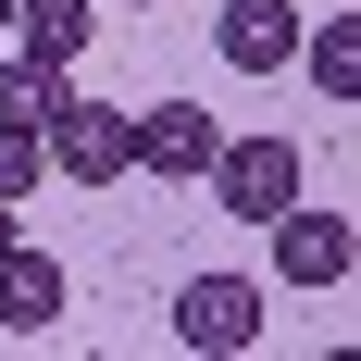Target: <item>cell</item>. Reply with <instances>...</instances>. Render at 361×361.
I'll list each match as a JSON object with an SVG mask.
<instances>
[{"mask_svg": "<svg viewBox=\"0 0 361 361\" xmlns=\"http://www.w3.org/2000/svg\"><path fill=\"white\" fill-rule=\"evenodd\" d=\"M87 37H100V0H13V50L25 63H87Z\"/></svg>", "mask_w": 361, "mask_h": 361, "instance_id": "ba28073f", "label": "cell"}, {"mask_svg": "<svg viewBox=\"0 0 361 361\" xmlns=\"http://www.w3.org/2000/svg\"><path fill=\"white\" fill-rule=\"evenodd\" d=\"M0 250H13V200H0Z\"/></svg>", "mask_w": 361, "mask_h": 361, "instance_id": "7c38bea8", "label": "cell"}, {"mask_svg": "<svg viewBox=\"0 0 361 361\" xmlns=\"http://www.w3.org/2000/svg\"><path fill=\"white\" fill-rule=\"evenodd\" d=\"M224 63H237V75H287L299 63V0H224Z\"/></svg>", "mask_w": 361, "mask_h": 361, "instance_id": "52a82bcc", "label": "cell"}, {"mask_svg": "<svg viewBox=\"0 0 361 361\" xmlns=\"http://www.w3.org/2000/svg\"><path fill=\"white\" fill-rule=\"evenodd\" d=\"M200 187H212V200H224L237 224H274V212L299 200V187H312V162H299V137H224Z\"/></svg>", "mask_w": 361, "mask_h": 361, "instance_id": "6da1fadb", "label": "cell"}, {"mask_svg": "<svg viewBox=\"0 0 361 361\" xmlns=\"http://www.w3.org/2000/svg\"><path fill=\"white\" fill-rule=\"evenodd\" d=\"M63 100H75V75H63V63H25V50L0 63V125H25V137H37Z\"/></svg>", "mask_w": 361, "mask_h": 361, "instance_id": "9c48e42d", "label": "cell"}, {"mask_svg": "<svg viewBox=\"0 0 361 361\" xmlns=\"http://www.w3.org/2000/svg\"><path fill=\"white\" fill-rule=\"evenodd\" d=\"M125 149H137V175L200 187V175H212V149H224V125H212L200 100H149V112H125Z\"/></svg>", "mask_w": 361, "mask_h": 361, "instance_id": "3957f363", "label": "cell"}, {"mask_svg": "<svg viewBox=\"0 0 361 361\" xmlns=\"http://www.w3.org/2000/svg\"><path fill=\"white\" fill-rule=\"evenodd\" d=\"M349 262H361L349 212H312V187H299L287 212H274V274L287 287H349Z\"/></svg>", "mask_w": 361, "mask_h": 361, "instance_id": "277c9868", "label": "cell"}, {"mask_svg": "<svg viewBox=\"0 0 361 361\" xmlns=\"http://www.w3.org/2000/svg\"><path fill=\"white\" fill-rule=\"evenodd\" d=\"M37 175H50V149H37V137H25V125H0V200H25V187H37Z\"/></svg>", "mask_w": 361, "mask_h": 361, "instance_id": "8fae6325", "label": "cell"}, {"mask_svg": "<svg viewBox=\"0 0 361 361\" xmlns=\"http://www.w3.org/2000/svg\"><path fill=\"white\" fill-rule=\"evenodd\" d=\"M175 349H262V287H250V274L175 287Z\"/></svg>", "mask_w": 361, "mask_h": 361, "instance_id": "5b68a950", "label": "cell"}, {"mask_svg": "<svg viewBox=\"0 0 361 361\" xmlns=\"http://www.w3.org/2000/svg\"><path fill=\"white\" fill-rule=\"evenodd\" d=\"M37 149H50V175H63V187H125V175H137L125 112H100V100H63L50 125H37Z\"/></svg>", "mask_w": 361, "mask_h": 361, "instance_id": "7a4b0ae2", "label": "cell"}, {"mask_svg": "<svg viewBox=\"0 0 361 361\" xmlns=\"http://www.w3.org/2000/svg\"><path fill=\"white\" fill-rule=\"evenodd\" d=\"M100 13H149V0H100Z\"/></svg>", "mask_w": 361, "mask_h": 361, "instance_id": "4fadbf2b", "label": "cell"}, {"mask_svg": "<svg viewBox=\"0 0 361 361\" xmlns=\"http://www.w3.org/2000/svg\"><path fill=\"white\" fill-rule=\"evenodd\" d=\"M63 262H50V250H25V237H13V250H0V336H50V324H63Z\"/></svg>", "mask_w": 361, "mask_h": 361, "instance_id": "8992f818", "label": "cell"}, {"mask_svg": "<svg viewBox=\"0 0 361 361\" xmlns=\"http://www.w3.org/2000/svg\"><path fill=\"white\" fill-rule=\"evenodd\" d=\"M299 50H312V87H324V100H361V25H349V13L299 25Z\"/></svg>", "mask_w": 361, "mask_h": 361, "instance_id": "30bf717a", "label": "cell"}]
</instances>
